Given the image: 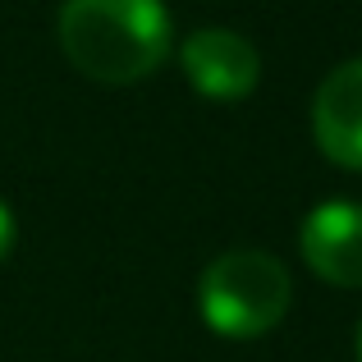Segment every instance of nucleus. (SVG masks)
<instances>
[{"mask_svg": "<svg viewBox=\"0 0 362 362\" xmlns=\"http://www.w3.org/2000/svg\"><path fill=\"white\" fill-rule=\"evenodd\" d=\"M14 239H18V225H14V211L9 202H0V262L14 252Z\"/></svg>", "mask_w": 362, "mask_h": 362, "instance_id": "obj_6", "label": "nucleus"}, {"mask_svg": "<svg viewBox=\"0 0 362 362\" xmlns=\"http://www.w3.org/2000/svg\"><path fill=\"white\" fill-rule=\"evenodd\" d=\"M179 69L206 101H243L262 83V55L234 28H197L179 42Z\"/></svg>", "mask_w": 362, "mask_h": 362, "instance_id": "obj_3", "label": "nucleus"}, {"mask_svg": "<svg viewBox=\"0 0 362 362\" xmlns=\"http://www.w3.org/2000/svg\"><path fill=\"white\" fill-rule=\"evenodd\" d=\"M60 51L83 78L129 88L170 60L175 28L160 0H60Z\"/></svg>", "mask_w": 362, "mask_h": 362, "instance_id": "obj_1", "label": "nucleus"}, {"mask_svg": "<svg viewBox=\"0 0 362 362\" xmlns=\"http://www.w3.org/2000/svg\"><path fill=\"white\" fill-rule=\"evenodd\" d=\"M312 138L339 170H362V60H344L312 97Z\"/></svg>", "mask_w": 362, "mask_h": 362, "instance_id": "obj_5", "label": "nucleus"}, {"mask_svg": "<svg viewBox=\"0 0 362 362\" xmlns=\"http://www.w3.org/2000/svg\"><path fill=\"white\" fill-rule=\"evenodd\" d=\"M354 349H358V362H362V321H358V344Z\"/></svg>", "mask_w": 362, "mask_h": 362, "instance_id": "obj_7", "label": "nucleus"}, {"mask_svg": "<svg viewBox=\"0 0 362 362\" xmlns=\"http://www.w3.org/2000/svg\"><path fill=\"white\" fill-rule=\"evenodd\" d=\"M293 275L266 247L221 252L197 280V312L221 339H262L289 317Z\"/></svg>", "mask_w": 362, "mask_h": 362, "instance_id": "obj_2", "label": "nucleus"}, {"mask_svg": "<svg viewBox=\"0 0 362 362\" xmlns=\"http://www.w3.org/2000/svg\"><path fill=\"white\" fill-rule=\"evenodd\" d=\"M298 252L317 280L335 289H362V202L335 197L312 206L298 230Z\"/></svg>", "mask_w": 362, "mask_h": 362, "instance_id": "obj_4", "label": "nucleus"}]
</instances>
